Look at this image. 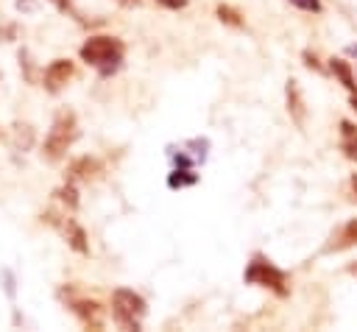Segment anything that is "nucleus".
<instances>
[{"mask_svg":"<svg viewBox=\"0 0 357 332\" xmlns=\"http://www.w3.org/2000/svg\"><path fill=\"white\" fill-rule=\"evenodd\" d=\"M148 312V304L139 293L128 290V287H117L112 293V321L123 329H139L142 318Z\"/></svg>","mask_w":357,"mask_h":332,"instance_id":"nucleus-3","label":"nucleus"},{"mask_svg":"<svg viewBox=\"0 0 357 332\" xmlns=\"http://www.w3.org/2000/svg\"><path fill=\"white\" fill-rule=\"evenodd\" d=\"M340 131H343V139H349V137H357V128H354L349 120H343V123H340Z\"/></svg>","mask_w":357,"mask_h":332,"instance_id":"nucleus-19","label":"nucleus"},{"mask_svg":"<svg viewBox=\"0 0 357 332\" xmlns=\"http://www.w3.org/2000/svg\"><path fill=\"white\" fill-rule=\"evenodd\" d=\"M53 3H56L61 11H70V0H53Z\"/></svg>","mask_w":357,"mask_h":332,"instance_id":"nucleus-21","label":"nucleus"},{"mask_svg":"<svg viewBox=\"0 0 357 332\" xmlns=\"http://www.w3.org/2000/svg\"><path fill=\"white\" fill-rule=\"evenodd\" d=\"M61 229H64V234H67V243H70V248H73V251H78V254H89L86 232H84V226H81V223H75L73 218H67V220L61 223Z\"/></svg>","mask_w":357,"mask_h":332,"instance_id":"nucleus-10","label":"nucleus"},{"mask_svg":"<svg viewBox=\"0 0 357 332\" xmlns=\"http://www.w3.org/2000/svg\"><path fill=\"white\" fill-rule=\"evenodd\" d=\"M245 282L248 285H259V287H268V290H273L276 296H287L290 293V285H287V273L282 271V268H276L268 257H262V254H254L251 257V262H248V268H245Z\"/></svg>","mask_w":357,"mask_h":332,"instance_id":"nucleus-4","label":"nucleus"},{"mask_svg":"<svg viewBox=\"0 0 357 332\" xmlns=\"http://www.w3.org/2000/svg\"><path fill=\"white\" fill-rule=\"evenodd\" d=\"M329 70L337 75V81L349 89V92H357V84H354V70L346 59H329Z\"/></svg>","mask_w":357,"mask_h":332,"instance_id":"nucleus-11","label":"nucleus"},{"mask_svg":"<svg viewBox=\"0 0 357 332\" xmlns=\"http://www.w3.org/2000/svg\"><path fill=\"white\" fill-rule=\"evenodd\" d=\"M351 109L357 112V92H351Z\"/></svg>","mask_w":357,"mask_h":332,"instance_id":"nucleus-22","label":"nucleus"},{"mask_svg":"<svg viewBox=\"0 0 357 332\" xmlns=\"http://www.w3.org/2000/svg\"><path fill=\"white\" fill-rule=\"evenodd\" d=\"M287 3L296 6V8H301V11H310V14H321L324 11L321 0H287Z\"/></svg>","mask_w":357,"mask_h":332,"instance_id":"nucleus-15","label":"nucleus"},{"mask_svg":"<svg viewBox=\"0 0 357 332\" xmlns=\"http://www.w3.org/2000/svg\"><path fill=\"white\" fill-rule=\"evenodd\" d=\"M351 187H354V193H357V173L351 176Z\"/></svg>","mask_w":357,"mask_h":332,"instance_id":"nucleus-23","label":"nucleus"},{"mask_svg":"<svg viewBox=\"0 0 357 332\" xmlns=\"http://www.w3.org/2000/svg\"><path fill=\"white\" fill-rule=\"evenodd\" d=\"M117 3H120V6H126V8H131V6H139L142 0H117Z\"/></svg>","mask_w":357,"mask_h":332,"instance_id":"nucleus-20","label":"nucleus"},{"mask_svg":"<svg viewBox=\"0 0 357 332\" xmlns=\"http://www.w3.org/2000/svg\"><path fill=\"white\" fill-rule=\"evenodd\" d=\"M100 173V162L92 156H78L67 167V181H92Z\"/></svg>","mask_w":357,"mask_h":332,"instance_id":"nucleus-9","label":"nucleus"},{"mask_svg":"<svg viewBox=\"0 0 357 332\" xmlns=\"http://www.w3.org/2000/svg\"><path fill=\"white\" fill-rule=\"evenodd\" d=\"M75 75V64L70 59H53L47 67H45V75H42V86L47 92H61L67 86V81Z\"/></svg>","mask_w":357,"mask_h":332,"instance_id":"nucleus-6","label":"nucleus"},{"mask_svg":"<svg viewBox=\"0 0 357 332\" xmlns=\"http://www.w3.org/2000/svg\"><path fill=\"white\" fill-rule=\"evenodd\" d=\"M75 137H78V120H75V114L70 109H59L56 117H53V126H50V131H47V137L42 142V156L47 162H59L73 148Z\"/></svg>","mask_w":357,"mask_h":332,"instance_id":"nucleus-2","label":"nucleus"},{"mask_svg":"<svg viewBox=\"0 0 357 332\" xmlns=\"http://www.w3.org/2000/svg\"><path fill=\"white\" fill-rule=\"evenodd\" d=\"M301 59H304V64H307L310 70H318V73L324 70V67H321V61L315 59V53H310V50H304V53H301Z\"/></svg>","mask_w":357,"mask_h":332,"instance_id":"nucleus-17","label":"nucleus"},{"mask_svg":"<svg viewBox=\"0 0 357 332\" xmlns=\"http://www.w3.org/2000/svg\"><path fill=\"white\" fill-rule=\"evenodd\" d=\"M351 246H357V218L346 220V223L329 237V243L324 246V251L332 254V251H346V248H351Z\"/></svg>","mask_w":357,"mask_h":332,"instance_id":"nucleus-8","label":"nucleus"},{"mask_svg":"<svg viewBox=\"0 0 357 332\" xmlns=\"http://www.w3.org/2000/svg\"><path fill=\"white\" fill-rule=\"evenodd\" d=\"M340 148H343V153H346L349 159H354V162H357V137L343 139V142H340Z\"/></svg>","mask_w":357,"mask_h":332,"instance_id":"nucleus-16","label":"nucleus"},{"mask_svg":"<svg viewBox=\"0 0 357 332\" xmlns=\"http://www.w3.org/2000/svg\"><path fill=\"white\" fill-rule=\"evenodd\" d=\"M67 307L73 310V315L89 326V329H100L103 326V307L95 301V299H84V296H70L67 299Z\"/></svg>","mask_w":357,"mask_h":332,"instance_id":"nucleus-5","label":"nucleus"},{"mask_svg":"<svg viewBox=\"0 0 357 332\" xmlns=\"http://www.w3.org/2000/svg\"><path fill=\"white\" fill-rule=\"evenodd\" d=\"M81 61H86L89 67H98L103 75H109L112 70L120 67L123 56H126V45L123 39L117 36H109V33H98V36H89L81 50H78Z\"/></svg>","mask_w":357,"mask_h":332,"instance_id":"nucleus-1","label":"nucleus"},{"mask_svg":"<svg viewBox=\"0 0 357 332\" xmlns=\"http://www.w3.org/2000/svg\"><path fill=\"white\" fill-rule=\"evenodd\" d=\"M198 181V176L192 173V170H187V167H181V170H173L170 176H167V184L176 190V187H190V184H195Z\"/></svg>","mask_w":357,"mask_h":332,"instance_id":"nucleus-13","label":"nucleus"},{"mask_svg":"<svg viewBox=\"0 0 357 332\" xmlns=\"http://www.w3.org/2000/svg\"><path fill=\"white\" fill-rule=\"evenodd\" d=\"M162 8H170V11H178V8H184L187 6V0H156Z\"/></svg>","mask_w":357,"mask_h":332,"instance_id":"nucleus-18","label":"nucleus"},{"mask_svg":"<svg viewBox=\"0 0 357 332\" xmlns=\"http://www.w3.org/2000/svg\"><path fill=\"white\" fill-rule=\"evenodd\" d=\"M53 195H56V198H59L61 204H67L70 209H75V206H78V193H75V187H73V181H67L64 187H59V190H56Z\"/></svg>","mask_w":357,"mask_h":332,"instance_id":"nucleus-14","label":"nucleus"},{"mask_svg":"<svg viewBox=\"0 0 357 332\" xmlns=\"http://www.w3.org/2000/svg\"><path fill=\"white\" fill-rule=\"evenodd\" d=\"M284 95H287V114H290V120H293L298 128H304V123H307V106H304V95H301L296 78L287 81Z\"/></svg>","mask_w":357,"mask_h":332,"instance_id":"nucleus-7","label":"nucleus"},{"mask_svg":"<svg viewBox=\"0 0 357 332\" xmlns=\"http://www.w3.org/2000/svg\"><path fill=\"white\" fill-rule=\"evenodd\" d=\"M218 20L226 22V25H231V28H243V25H245L243 11L234 8V6H229V3H220V6H218Z\"/></svg>","mask_w":357,"mask_h":332,"instance_id":"nucleus-12","label":"nucleus"}]
</instances>
